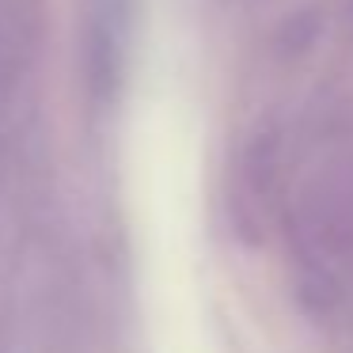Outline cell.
I'll use <instances>...</instances> for the list:
<instances>
[{"label":"cell","mask_w":353,"mask_h":353,"mask_svg":"<svg viewBox=\"0 0 353 353\" xmlns=\"http://www.w3.org/2000/svg\"><path fill=\"white\" fill-rule=\"evenodd\" d=\"M137 0H80V50L84 77L95 95H110L122 80L133 46Z\"/></svg>","instance_id":"1"}]
</instances>
